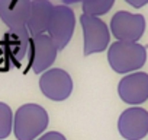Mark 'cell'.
Wrapping results in <instances>:
<instances>
[{
	"instance_id": "9a60e30c",
	"label": "cell",
	"mask_w": 148,
	"mask_h": 140,
	"mask_svg": "<svg viewBox=\"0 0 148 140\" xmlns=\"http://www.w3.org/2000/svg\"><path fill=\"white\" fill-rule=\"evenodd\" d=\"M36 140H67L64 134L58 133V131H48L45 134H42L41 137H38Z\"/></svg>"
},
{
	"instance_id": "ac0fdd59",
	"label": "cell",
	"mask_w": 148,
	"mask_h": 140,
	"mask_svg": "<svg viewBox=\"0 0 148 140\" xmlns=\"http://www.w3.org/2000/svg\"><path fill=\"white\" fill-rule=\"evenodd\" d=\"M3 63V48H2V42H0V64Z\"/></svg>"
},
{
	"instance_id": "9c48e42d",
	"label": "cell",
	"mask_w": 148,
	"mask_h": 140,
	"mask_svg": "<svg viewBox=\"0 0 148 140\" xmlns=\"http://www.w3.org/2000/svg\"><path fill=\"white\" fill-rule=\"evenodd\" d=\"M119 134L125 140H141L148 134V111L141 107L125 110L118 120Z\"/></svg>"
},
{
	"instance_id": "e0dca14e",
	"label": "cell",
	"mask_w": 148,
	"mask_h": 140,
	"mask_svg": "<svg viewBox=\"0 0 148 140\" xmlns=\"http://www.w3.org/2000/svg\"><path fill=\"white\" fill-rule=\"evenodd\" d=\"M65 5H73V3H79V2H83V0H62Z\"/></svg>"
},
{
	"instance_id": "5bb4252c",
	"label": "cell",
	"mask_w": 148,
	"mask_h": 140,
	"mask_svg": "<svg viewBox=\"0 0 148 140\" xmlns=\"http://www.w3.org/2000/svg\"><path fill=\"white\" fill-rule=\"evenodd\" d=\"M13 130V114L8 104L0 102V140L10 136Z\"/></svg>"
},
{
	"instance_id": "8992f818",
	"label": "cell",
	"mask_w": 148,
	"mask_h": 140,
	"mask_svg": "<svg viewBox=\"0 0 148 140\" xmlns=\"http://www.w3.org/2000/svg\"><path fill=\"white\" fill-rule=\"evenodd\" d=\"M58 54V48L48 34H39L31 38L29 48V66L35 75L45 73L54 64Z\"/></svg>"
},
{
	"instance_id": "52a82bcc",
	"label": "cell",
	"mask_w": 148,
	"mask_h": 140,
	"mask_svg": "<svg viewBox=\"0 0 148 140\" xmlns=\"http://www.w3.org/2000/svg\"><path fill=\"white\" fill-rule=\"evenodd\" d=\"M31 34L26 29H9L5 34L2 41L3 48V61L8 63V67H18L22 64L25 57L29 54L31 48Z\"/></svg>"
},
{
	"instance_id": "2e32d148",
	"label": "cell",
	"mask_w": 148,
	"mask_h": 140,
	"mask_svg": "<svg viewBox=\"0 0 148 140\" xmlns=\"http://www.w3.org/2000/svg\"><path fill=\"white\" fill-rule=\"evenodd\" d=\"M125 2L135 9H139V8H144L145 5H148V0H125Z\"/></svg>"
},
{
	"instance_id": "6da1fadb",
	"label": "cell",
	"mask_w": 148,
	"mask_h": 140,
	"mask_svg": "<svg viewBox=\"0 0 148 140\" xmlns=\"http://www.w3.org/2000/svg\"><path fill=\"white\" fill-rule=\"evenodd\" d=\"M49 124L48 112L38 104L21 105L13 118V133L18 140H36Z\"/></svg>"
},
{
	"instance_id": "7c38bea8",
	"label": "cell",
	"mask_w": 148,
	"mask_h": 140,
	"mask_svg": "<svg viewBox=\"0 0 148 140\" xmlns=\"http://www.w3.org/2000/svg\"><path fill=\"white\" fill-rule=\"evenodd\" d=\"M54 12V5L49 0H32L31 16L28 22V31L31 37L47 34Z\"/></svg>"
},
{
	"instance_id": "277c9868",
	"label": "cell",
	"mask_w": 148,
	"mask_h": 140,
	"mask_svg": "<svg viewBox=\"0 0 148 140\" xmlns=\"http://www.w3.org/2000/svg\"><path fill=\"white\" fill-rule=\"evenodd\" d=\"M74 28H76V15L73 9H70L67 5L54 6V12L48 26V35L57 45L58 51L64 50L68 45L74 34Z\"/></svg>"
},
{
	"instance_id": "4fadbf2b",
	"label": "cell",
	"mask_w": 148,
	"mask_h": 140,
	"mask_svg": "<svg viewBox=\"0 0 148 140\" xmlns=\"http://www.w3.org/2000/svg\"><path fill=\"white\" fill-rule=\"evenodd\" d=\"M115 3V0H83V13L92 16L106 15Z\"/></svg>"
},
{
	"instance_id": "30bf717a",
	"label": "cell",
	"mask_w": 148,
	"mask_h": 140,
	"mask_svg": "<svg viewBox=\"0 0 148 140\" xmlns=\"http://www.w3.org/2000/svg\"><path fill=\"white\" fill-rule=\"evenodd\" d=\"M118 94L125 104H144L148 99V73L134 72L123 76L118 85Z\"/></svg>"
},
{
	"instance_id": "7a4b0ae2",
	"label": "cell",
	"mask_w": 148,
	"mask_h": 140,
	"mask_svg": "<svg viewBox=\"0 0 148 140\" xmlns=\"http://www.w3.org/2000/svg\"><path fill=\"white\" fill-rule=\"evenodd\" d=\"M108 61L113 72L129 75L145 64L147 48L139 42L115 41L108 50Z\"/></svg>"
},
{
	"instance_id": "8fae6325",
	"label": "cell",
	"mask_w": 148,
	"mask_h": 140,
	"mask_svg": "<svg viewBox=\"0 0 148 140\" xmlns=\"http://www.w3.org/2000/svg\"><path fill=\"white\" fill-rule=\"evenodd\" d=\"M32 0H0V19L9 29H26Z\"/></svg>"
},
{
	"instance_id": "5b68a950",
	"label": "cell",
	"mask_w": 148,
	"mask_h": 140,
	"mask_svg": "<svg viewBox=\"0 0 148 140\" xmlns=\"http://www.w3.org/2000/svg\"><path fill=\"white\" fill-rule=\"evenodd\" d=\"M110 32L116 41L138 42L145 32V18L141 13L116 12L110 21Z\"/></svg>"
},
{
	"instance_id": "3957f363",
	"label": "cell",
	"mask_w": 148,
	"mask_h": 140,
	"mask_svg": "<svg viewBox=\"0 0 148 140\" xmlns=\"http://www.w3.org/2000/svg\"><path fill=\"white\" fill-rule=\"evenodd\" d=\"M80 25L84 35V55L102 53L108 48L110 41V31L99 16L83 13L80 16Z\"/></svg>"
},
{
	"instance_id": "ba28073f",
	"label": "cell",
	"mask_w": 148,
	"mask_h": 140,
	"mask_svg": "<svg viewBox=\"0 0 148 140\" xmlns=\"http://www.w3.org/2000/svg\"><path fill=\"white\" fill-rule=\"evenodd\" d=\"M42 94L51 101H64L73 92V79L62 69H49L39 79Z\"/></svg>"
}]
</instances>
